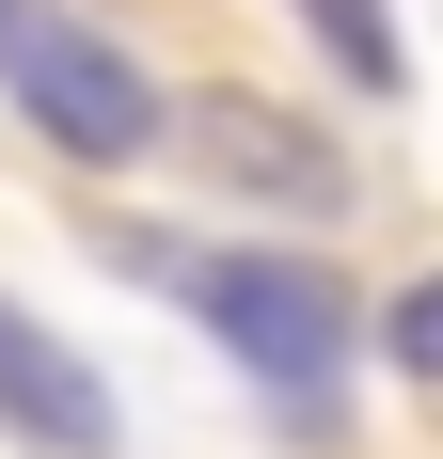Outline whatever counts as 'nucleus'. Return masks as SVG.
Here are the masks:
<instances>
[{"label":"nucleus","instance_id":"7ed1b4c3","mask_svg":"<svg viewBox=\"0 0 443 459\" xmlns=\"http://www.w3.org/2000/svg\"><path fill=\"white\" fill-rule=\"evenodd\" d=\"M190 175H222L238 206L317 222V238H333V206H349V159H333L301 111H269V95H190Z\"/></svg>","mask_w":443,"mask_h":459},{"label":"nucleus","instance_id":"f257e3e1","mask_svg":"<svg viewBox=\"0 0 443 459\" xmlns=\"http://www.w3.org/2000/svg\"><path fill=\"white\" fill-rule=\"evenodd\" d=\"M127 270H159V301H190L254 365L285 444H333L349 428V285L317 254H175V238H127Z\"/></svg>","mask_w":443,"mask_h":459},{"label":"nucleus","instance_id":"20e7f679","mask_svg":"<svg viewBox=\"0 0 443 459\" xmlns=\"http://www.w3.org/2000/svg\"><path fill=\"white\" fill-rule=\"evenodd\" d=\"M0 428L32 459H111L127 444V412H111V380L64 349V333L32 317V301H0Z\"/></svg>","mask_w":443,"mask_h":459},{"label":"nucleus","instance_id":"39448f33","mask_svg":"<svg viewBox=\"0 0 443 459\" xmlns=\"http://www.w3.org/2000/svg\"><path fill=\"white\" fill-rule=\"evenodd\" d=\"M301 16H317V48H333V64H349L364 95H396V80H412V48H396V0H301Z\"/></svg>","mask_w":443,"mask_h":459},{"label":"nucleus","instance_id":"f03ea898","mask_svg":"<svg viewBox=\"0 0 443 459\" xmlns=\"http://www.w3.org/2000/svg\"><path fill=\"white\" fill-rule=\"evenodd\" d=\"M0 95L64 143V159H143V143H159V80H143L111 32H80L64 0H0Z\"/></svg>","mask_w":443,"mask_h":459}]
</instances>
